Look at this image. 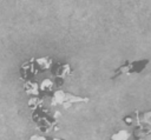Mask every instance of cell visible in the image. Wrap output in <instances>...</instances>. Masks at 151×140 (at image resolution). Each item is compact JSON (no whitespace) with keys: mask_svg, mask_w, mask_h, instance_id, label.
Instances as JSON below:
<instances>
[{"mask_svg":"<svg viewBox=\"0 0 151 140\" xmlns=\"http://www.w3.org/2000/svg\"><path fill=\"white\" fill-rule=\"evenodd\" d=\"M150 64V59H139V60H125L123 64H120L111 75V80H116L119 76L123 75H131V74H138L142 73L147 65Z\"/></svg>","mask_w":151,"mask_h":140,"instance_id":"cell-1","label":"cell"},{"mask_svg":"<svg viewBox=\"0 0 151 140\" xmlns=\"http://www.w3.org/2000/svg\"><path fill=\"white\" fill-rule=\"evenodd\" d=\"M123 122L126 126H136V125H147L151 126V109L147 111H133L130 114L123 116Z\"/></svg>","mask_w":151,"mask_h":140,"instance_id":"cell-2","label":"cell"},{"mask_svg":"<svg viewBox=\"0 0 151 140\" xmlns=\"http://www.w3.org/2000/svg\"><path fill=\"white\" fill-rule=\"evenodd\" d=\"M88 101H90L88 98L76 96L64 91H55L52 96V105H63L64 107H70V105L74 102H88Z\"/></svg>","mask_w":151,"mask_h":140,"instance_id":"cell-3","label":"cell"},{"mask_svg":"<svg viewBox=\"0 0 151 140\" xmlns=\"http://www.w3.org/2000/svg\"><path fill=\"white\" fill-rule=\"evenodd\" d=\"M51 71L52 74L55 76V84L58 86H61L65 78L72 74V67L70 66V64H64V62L52 64Z\"/></svg>","mask_w":151,"mask_h":140,"instance_id":"cell-4","label":"cell"},{"mask_svg":"<svg viewBox=\"0 0 151 140\" xmlns=\"http://www.w3.org/2000/svg\"><path fill=\"white\" fill-rule=\"evenodd\" d=\"M151 134V128L147 125H136L131 132V136L133 139H144L145 136Z\"/></svg>","mask_w":151,"mask_h":140,"instance_id":"cell-5","label":"cell"},{"mask_svg":"<svg viewBox=\"0 0 151 140\" xmlns=\"http://www.w3.org/2000/svg\"><path fill=\"white\" fill-rule=\"evenodd\" d=\"M131 138V132L127 129H118L111 134L110 140H129Z\"/></svg>","mask_w":151,"mask_h":140,"instance_id":"cell-6","label":"cell"},{"mask_svg":"<svg viewBox=\"0 0 151 140\" xmlns=\"http://www.w3.org/2000/svg\"><path fill=\"white\" fill-rule=\"evenodd\" d=\"M35 65L39 66V67H41L42 71H46V69H48V68L52 67V60H51V58H48V56L39 58V59H37Z\"/></svg>","mask_w":151,"mask_h":140,"instance_id":"cell-7","label":"cell"},{"mask_svg":"<svg viewBox=\"0 0 151 140\" xmlns=\"http://www.w3.org/2000/svg\"><path fill=\"white\" fill-rule=\"evenodd\" d=\"M53 87V81L51 79H44L42 82L40 84V89L42 92H46V91H51Z\"/></svg>","mask_w":151,"mask_h":140,"instance_id":"cell-8","label":"cell"},{"mask_svg":"<svg viewBox=\"0 0 151 140\" xmlns=\"http://www.w3.org/2000/svg\"><path fill=\"white\" fill-rule=\"evenodd\" d=\"M28 140H64L61 138H54V136H46V135H39L34 134L28 138Z\"/></svg>","mask_w":151,"mask_h":140,"instance_id":"cell-9","label":"cell"},{"mask_svg":"<svg viewBox=\"0 0 151 140\" xmlns=\"http://www.w3.org/2000/svg\"><path fill=\"white\" fill-rule=\"evenodd\" d=\"M133 140H145V139H133Z\"/></svg>","mask_w":151,"mask_h":140,"instance_id":"cell-10","label":"cell"}]
</instances>
